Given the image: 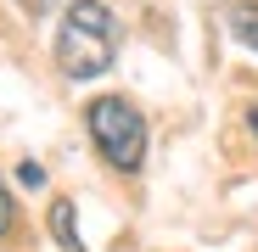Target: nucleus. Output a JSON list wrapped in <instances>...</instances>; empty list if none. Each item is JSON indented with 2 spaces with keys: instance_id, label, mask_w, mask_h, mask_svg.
<instances>
[{
  "instance_id": "obj_1",
  "label": "nucleus",
  "mask_w": 258,
  "mask_h": 252,
  "mask_svg": "<svg viewBox=\"0 0 258 252\" xmlns=\"http://www.w3.org/2000/svg\"><path fill=\"white\" fill-rule=\"evenodd\" d=\"M118 62V17L101 0H73L56 28V67L68 78H101Z\"/></svg>"
},
{
  "instance_id": "obj_2",
  "label": "nucleus",
  "mask_w": 258,
  "mask_h": 252,
  "mask_svg": "<svg viewBox=\"0 0 258 252\" xmlns=\"http://www.w3.org/2000/svg\"><path fill=\"white\" fill-rule=\"evenodd\" d=\"M84 123H90L96 151L118 168V174H141V162H146V118L135 112V101L101 96V101H90Z\"/></svg>"
},
{
  "instance_id": "obj_3",
  "label": "nucleus",
  "mask_w": 258,
  "mask_h": 252,
  "mask_svg": "<svg viewBox=\"0 0 258 252\" xmlns=\"http://www.w3.org/2000/svg\"><path fill=\"white\" fill-rule=\"evenodd\" d=\"M51 235H56L62 252H84V241H79V213H73V202H68V196L51 202Z\"/></svg>"
},
{
  "instance_id": "obj_4",
  "label": "nucleus",
  "mask_w": 258,
  "mask_h": 252,
  "mask_svg": "<svg viewBox=\"0 0 258 252\" xmlns=\"http://www.w3.org/2000/svg\"><path fill=\"white\" fill-rule=\"evenodd\" d=\"M225 28L236 34V45L258 51V0H236V6L225 12Z\"/></svg>"
},
{
  "instance_id": "obj_5",
  "label": "nucleus",
  "mask_w": 258,
  "mask_h": 252,
  "mask_svg": "<svg viewBox=\"0 0 258 252\" xmlns=\"http://www.w3.org/2000/svg\"><path fill=\"white\" fill-rule=\"evenodd\" d=\"M17 180H23V185H45V174H39V162H23V168H17Z\"/></svg>"
},
{
  "instance_id": "obj_6",
  "label": "nucleus",
  "mask_w": 258,
  "mask_h": 252,
  "mask_svg": "<svg viewBox=\"0 0 258 252\" xmlns=\"http://www.w3.org/2000/svg\"><path fill=\"white\" fill-rule=\"evenodd\" d=\"M12 230V196H6V185H0V235Z\"/></svg>"
},
{
  "instance_id": "obj_7",
  "label": "nucleus",
  "mask_w": 258,
  "mask_h": 252,
  "mask_svg": "<svg viewBox=\"0 0 258 252\" xmlns=\"http://www.w3.org/2000/svg\"><path fill=\"white\" fill-rule=\"evenodd\" d=\"M17 6H23V12H28V17H45V12H51V6H56V0H17Z\"/></svg>"
},
{
  "instance_id": "obj_8",
  "label": "nucleus",
  "mask_w": 258,
  "mask_h": 252,
  "mask_svg": "<svg viewBox=\"0 0 258 252\" xmlns=\"http://www.w3.org/2000/svg\"><path fill=\"white\" fill-rule=\"evenodd\" d=\"M247 129H252V140H258V107H247Z\"/></svg>"
}]
</instances>
